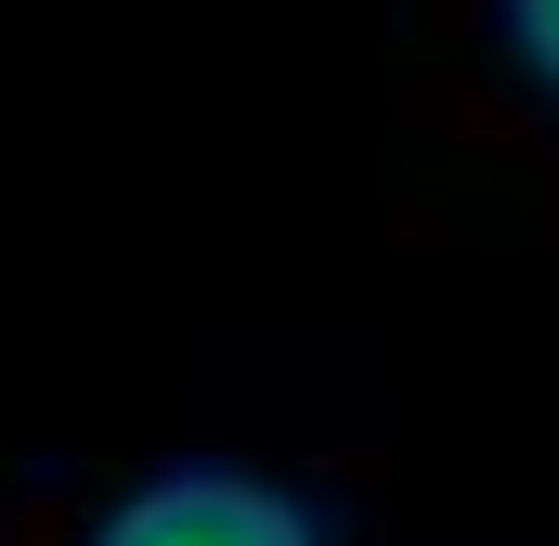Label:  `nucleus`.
Segmentation results:
<instances>
[{
  "label": "nucleus",
  "instance_id": "nucleus-1",
  "mask_svg": "<svg viewBox=\"0 0 559 546\" xmlns=\"http://www.w3.org/2000/svg\"><path fill=\"white\" fill-rule=\"evenodd\" d=\"M92 546H312V521L286 508L274 482H235V468H169V482H143V495H131Z\"/></svg>",
  "mask_w": 559,
  "mask_h": 546
},
{
  "label": "nucleus",
  "instance_id": "nucleus-2",
  "mask_svg": "<svg viewBox=\"0 0 559 546\" xmlns=\"http://www.w3.org/2000/svg\"><path fill=\"white\" fill-rule=\"evenodd\" d=\"M508 39H521L534 79H559V0H508Z\"/></svg>",
  "mask_w": 559,
  "mask_h": 546
}]
</instances>
